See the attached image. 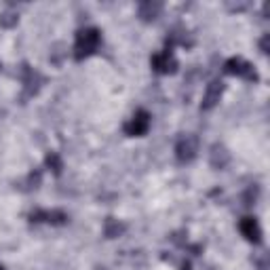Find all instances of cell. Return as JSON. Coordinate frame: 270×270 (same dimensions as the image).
<instances>
[{
	"label": "cell",
	"mask_w": 270,
	"mask_h": 270,
	"mask_svg": "<svg viewBox=\"0 0 270 270\" xmlns=\"http://www.w3.org/2000/svg\"><path fill=\"white\" fill-rule=\"evenodd\" d=\"M100 45V34L97 30H82L78 32V38H76V55L82 57V55H89L93 53Z\"/></svg>",
	"instance_id": "obj_1"
},
{
	"label": "cell",
	"mask_w": 270,
	"mask_h": 270,
	"mask_svg": "<svg viewBox=\"0 0 270 270\" xmlns=\"http://www.w3.org/2000/svg\"><path fill=\"white\" fill-rule=\"evenodd\" d=\"M148 127H150V116H148V112H137L131 121L127 123V133L129 135H144L146 131H148Z\"/></svg>",
	"instance_id": "obj_2"
},
{
	"label": "cell",
	"mask_w": 270,
	"mask_h": 270,
	"mask_svg": "<svg viewBox=\"0 0 270 270\" xmlns=\"http://www.w3.org/2000/svg\"><path fill=\"white\" fill-rule=\"evenodd\" d=\"M194 152H197V139H194L192 135L182 137L179 144H177V156H179V160H190L194 156Z\"/></svg>",
	"instance_id": "obj_3"
},
{
	"label": "cell",
	"mask_w": 270,
	"mask_h": 270,
	"mask_svg": "<svg viewBox=\"0 0 270 270\" xmlns=\"http://www.w3.org/2000/svg\"><path fill=\"white\" fill-rule=\"evenodd\" d=\"M226 70H228L230 74H245V76H249V78L255 76V74L249 70V66H247V63H243L241 59H232V61H228V63H226Z\"/></svg>",
	"instance_id": "obj_4"
},
{
	"label": "cell",
	"mask_w": 270,
	"mask_h": 270,
	"mask_svg": "<svg viewBox=\"0 0 270 270\" xmlns=\"http://www.w3.org/2000/svg\"><path fill=\"white\" fill-rule=\"evenodd\" d=\"M241 230H243V234L247 236V239H251V241L260 239V230H257V224H255L251 218H245V220L241 222Z\"/></svg>",
	"instance_id": "obj_5"
},
{
	"label": "cell",
	"mask_w": 270,
	"mask_h": 270,
	"mask_svg": "<svg viewBox=\"0 0 270 270\" xmlns=\"http://www.w3.org/2000/svg\"><path fill=\"white\" fill-rule=\"evenodd\" d=\"M154 68L158 72H171L175 68V61H173V57H169V53H165V55H156L154 57Z\"/></svg>",
	"instance_id": "obj_6"
},
{
	"label": "cell",
	"mask_w": 270,
	"mask_h": 270,
	"mask_svg": "<svg viewBox=\"0 0 270 270\" xmlns=\"http://www.w3.org/2000/svg\"><path fill=\"white\" fill-rule=\"evenodd\" d=\"M220 87H218V82H213V89L209 91V95H207V100H205V108H211L213 104H215V100L220 97Z\"/></svg>",
	"instance_id": "obj_7"
},
{
	"label": "cell",
	"mask_w": 270,
	"mask_h": 270,
	"mask_svg": "<svg viewBox=\"0 0 270 270\" xmlns=\"http://www.w3.org/2000/svg\"><path fill=\"white\" fill-rule=\"evenodd\" d=\"M0 270H3V268H0Z\"/></svg>",
	"instance_id": "obj_8"
}]
</instances>
